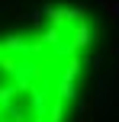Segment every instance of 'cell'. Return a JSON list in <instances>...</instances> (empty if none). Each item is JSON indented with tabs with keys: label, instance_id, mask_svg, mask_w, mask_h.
<instances>
[{
	"label": "cell",
	"instance_id": "6da1fadb",
	"mask_svg": "<svg viewBox=\"0 0 119 122\" xmlns=\"http://www.w3.org/2000/svg\"><path fill=\"white\" fill-rule=\"evenodd\" d=\"M81 122H84V119H81Z\"/></svg>",
	"mask_w": 119,
	"mask_h": 122
}]
</instances>
